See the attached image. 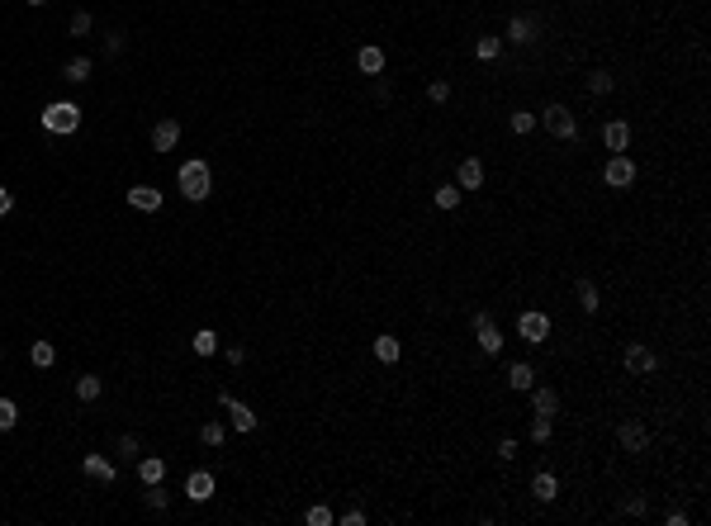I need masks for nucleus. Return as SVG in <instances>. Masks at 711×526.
<instances>
[{
	"label": "nucleus",
	"mask_w": 711,
	"mask_h": 526,
	"mask_svg": "<svg viewBox=\"0 0 711 526\" xmlns=\"http://www.w3.org/2000/svg\"><path fill=\"white\" fill-rule=\"evenodd\" d=\"M29 361H33V370L57 366V346H52V341H33V346H29Z\"/></svg>",
	"instance_id": "obj_20"
},
{
	"label": "nucleus",
	"mask_w": 711,
	"mask_h": 526,
	"mask_svg": "<svg viewBox=\"0 0 711 526\" xmlns=\"http://www.w3.org/2000/svg\"><path fill=\"white\" fill-rule=\"evenodd\" d=\"M602 180H607V185H616V190H626V185L635 180V161H631V157H621V152H616V157H607V166H602Z\"/></svg>",
	"instance_id": "obj_4"
},
{
	"label": "nucleus",
	"mask_w": 711,
	"mask_h": 526,
	"mask_svg": "<svg viewBox=\"0 0 711 526\" xmlns=\"http://www.w3.org/2000/svg\"><path fill=\"white\" fill-rule=\"evenodd\" d=\"M43 128H47V133H57V138H62V133H76V128H81V110L71 105V100H57V105H47V110H43Z\"/></svg>",
	"instance_id": "obj_2"
},
{
	"label": "nucleus",
	"mask_w": 711,
	"mask_h": 526,
	"mask_svg": "<svg viewBox=\"0 0 711 526\" xmlns=\"http://www.w3.org/2000/svg\"><path fill=\"white\" fill-rule=\"evenodd\" d=\"M219 403L228 408V417H233V427H237V431H256V413L247 408V403H237L228 389H219Z\"/></svg>",
	"instance_id": "obj_6"
},
{
	"label": "nucleus",
	"mask_w": 711,
	"mask_h": 526,
	"mask_svg": "<svg viewBox=\"0 0 711 526\" xmlns=\"http://www.w3.org/2000/svg\"><path fill=\"white\" fill-rule=\"evenodd\" d=\"M574 294H579V308H584V313H598V308H602V294H598V285H593V280H579V289H574Z\"/></svg>",
	"instance_id": "obj_21"
},
{
	"label": "nucleus",
	"mask_w": 711,
	"mask_h": 526,
	"mask_svg": "<svg viewBox=\"0 0 711 526\" xmlns=\"http://www.w3.org/2000/svg\"><path fill=\"white\" fill-rule=\"evenodd\" d=\"M649 370H654V351H649L645 341H631V346H626V375L640 380V375H649Z\"/></svg>",
	"instance_id": "obj_8"
},
{
	"label": "nucleus",
	"mask_w": 711,
	"mask_h": 526,
	"mask_svg": "<svg viewBox=\"0 0 711 526\" xmlns=\"http://www.w3.org/2000/svg\"><path fill=\"white\" fill-rule=\"evenodd\" d=\"M10 209H15V194H10V190H5V185H0V218H5Z\"/></svg>",
	"instance_id": "obj_42"
},
{
	"label": "nucleus",
	"mask_w": 711,
	"mask_h": 526,
	"mask_svg": "<svg viewBox=\"0 0 711 526\" xmlns=\"http://www.w3.org/2000/svg\"><path fill=\"white\" fill-rule=\"evenodd\" d=\"M626 143H631V124H621V119L602 124V147L607 152H626Z\"/></svg>",
	"instance_id": "obj_10"
},
{
	"label": "nucleus",
	"mask_w": 711,
	"mask_h": 526,
	"mask_svg": "<svg viewBox=\"0 0 711 526\" xmlns=\"http://www.w3.org/2000/svg\"><path fill=\"white\" fill-rule=\"evenodd\" d=\"M138 479H142V484H161V479H166V460H161V455H142V460H138Z\"/></svg>",
	"instance_id": "obj_18"
},
{
	"label": "nucleus",
	"mask_w": 711,
	"mask_h": 526,
	"mask_svg": "<svg viewBox=\"0 0 711 526\" xmlns=\"http://www.w3.org/2000/svg\"><path fill=\"white\" fill-rule=\"evenodd\" d=\"M541 124L550 128V133L560 138V143H574V138H579V119H574V114H569L565 105H550V110L541 114Z\"/></svg>",
	"instance_id": "obj_3"
},
{
	"label": "nucleus",
	"mask_w": 711,
	"mask_h": 526,
	"mask_svg": "<svg viewBox=\"0 0 711 526\" xmlns=\"http://www.w3.org/2000/svg\"><path fill=\"white\" fill-rule=\"evenodd\" d=\"M517 337H521V341H531V346L545 341V337H550V318H545V313H521V318H517Z\"/></svg>",
	"instance_id": "obj_5"
},
{
	"label": "nucleus",
	"mask_w": 711,
	"mask_h": 526,
	"mask_svg": "<svg viewBox=\"0 0 711 526\" xmlns=\"http://www.w3.org/2000/svg\"><path fill=\"white\" fill-rule=\"evenodd\" d=\"M175 180H180V194H185L190 204H200V199H209V190H214V180H209V161H185L180 171H175Z\"/></svg>",
	"instance_id": "obj_1"
},
{
	"label": "nucleus",
	"mask_w": 711,
	"mask_h": 526,
	"mask_svg": "<svg viewBox=\"0 0 711 526\" xmlns=\"http://www.w3.org/2000/svg\"><path fill=\"white\" fill-rule=\"evenodd\" d=\"M456 185H460V190H479V185H484V161L465 157V161H460V171H456Z\"/></svg>",
	"instance_id": "obj_11"
},
{
	"label": "nucleus",
	"mask_w": 711,
	"mask_h": 526,
	"mask_svg": "<svg viewBox=\"0 0 711 526\" xmlns=\"http://www.w3.org/2000/svg\"><path fill=\"white\" fill-rule=\"evenodd\" d=\"M86 474H91V479H105V484H114V464L105 460V455H86Z\"/></svg>",
	"instance_id": "obj_24"
},
{
	"label": "nucleus",
	"mask_w": 711,
	"mask_h": 526,
	"mask_svg": "<svg viewBox=\"0 0 711 526\" xmlns=\"http://www.w3.org/2000/svg\"><path fill=\"white\" fill-rule=\"evenodd\" d=\"M498 52H503V38H479V43H474V57H479V62H493Z\"/></svg>",
	"instance_id": "obj_27"
},
{
	"label": "nucleus",
	"mask_w": 711,
	"mask_h": 526,
	"mask_svg": "<svg viewBox=\"0 0 711 526\" xmlns=\"http://www.w3.org/2000/svg\"><path fill=\"white\" fill-rule=\"evenodd\" d=\"M588 90H593V95H607V90H612V76H607V71H593V76H588Z\"/></svg>",
	"instance_id": "obj_35"
},
{
	"label": "nucleus",
	"mask_w": 711,
	"mask_h": 526,
	"mask_svg": "<svg viewBox=\"0 0 711 526\" xmlns=\"http://www.w3.org/2000/svg\"><path fill=\"white\" fill-rule=\"evenodd\" d=\"M531 441H536V446L550 441V417H536V422H531Z\"/></svg>",
	"instance_id": "obj_36"
},
{
	"label": "nucleus",
	"mask_w": 711,
	"mask_h": 526,
	"mask_svg": "<svg viewBox=\"0 0 711 526\" xmlns=\"http://www.w3.org/2000/svg\"><path fill=\"white\" fill-rule=\"evenodd\" d=\"M100 389H105L100 375H81V380H76V399L81 403H95V399H100Z\"/></svg>",
	"instance_id": "obj_23"
},
{
	"label": "nucleus",
	"mask_w": 711,
	"mask_h": 526,
	"mask_svg": "<svg viewBox=\"0 0 711 526\" xmlns=\"http://www.w3.org/2000/svg\"><path fill=\"white\" fill-rule=\"evenodd\" d=\"M356 66H361L365 76H379V71H384V48H379V43H365V48L356 52Z\"/></svg>",
	"instance_id": "obj_16"
},
{
	"label": "nucleus",
	"mask_w": 711,
	"mask_h": 526,
	"mask_svg": "<svg viewBox=\"0 0 711 526\" xmlns=\"http://www.w3.org/2000/svg\"><path fill=\"white\" fill-rule=\"evenodd\" d=\"M175 143H180V124H175V119H157V128H152V147H157V152H171Z\"/></svg>",
	"instance_id": "obj_13"
},
{
	"label": "nucleus",
	"mask_w": 711,
	"mask_h": 526,
	"mask_svg": "<svg viewBox=\"0 0 711 526\" xmlns=\"http://www.w3.org/2000/svg\"><path fill=\"white\" fill-rule=\"evenodd\" d=\"M460 204V190H456V185H441V190H437V209H456Z\"/></svg>",
	"instance_id": "obj_34"
},
{
	"label": "nucleus",
	"mask_w": 711,
	"mask_h": 526,
	"mask_svg": "<svg viewBox=\"0 0 711 526\" xmlns=\"http://www.w3.org/2000/svg\"><path fill=\"white\" fill-rule=\"evenodd\" d=\"M29 5H47V0H29Z\"/></svg>",
	"instance_id": "obj_44"
},
{
	"label": "nucleus",
	"mask_w": 711,
	"mask_h": 526,
	"mask_svg": "<svg viewBox=\"0 0 711 526\" xmlns=\"http://www.w3.org/2000/svg\"><path fill=\"white\" fill-rule=\"evenodd\" d=\"M342 526H365V512H361V508H351V512H342Z\"/></svg>",
	"instance_id": "obj_41"
},
{
	"label": "nucleus",
	"mask_w": 711,
	"mask_h": 526,
	"mask_svg": "<svg viewBox=\"0 0 711 526\" xmlns=\"http://www.w3.org/2000/svg\"><path fill=\"white\" fill-rule=\"evenodd\" d=\"M91 24H95V19L86 15V10H76V15H71V33H76V38H81V33H91Z\"/></svg>",
	"instance_id": "obj_38"
},
{
	"label": "nucleus",
	"mask_w": 711,
	"mask_h": 526,
	"mask_svg": "<svg viewBox=\"0 0 711 526\" xmlns=\"http://www.w3.org/2000/svg\"><path fill=\"white\" fill-rule=\"evenodd\" d=\"M526 394H531L536 417H555V413H560V394H555V389H526Z\"/></svg>",
	"instance_id": "obj_17"
},
{
	"label": "nucleus",
	"mask_w": 711,
	"mask_h": 526,
	"mask_svg": "<svg viewBox=\"0 0 711 526\" xmlns=\"http://www.w3.org/2000/svg\"><path fill=\"white\" fill-rule=\"evenodd\" d=\"M91 66H95L91 57H71V62L62 66V76H67V81H91Z\"/></svg>",
	"instance_id": "obj_26"
},
{
	"label": "nucleus",
	"mask_w": 711,
	"mask_h": 526,
	"mask_svg": "<svg viewBox=\"0 0 711 526\" xmlns=\"http://www.w3.org/2000/svg\"><path fill=\"white\" fill-rule=\"evenodd\" d=\"M531 38H536V19H526V15L507 19V43H521V48H526Z\"/></svg>",
	"instance_id": "obj_15"
},
{
	"label": "nucleus",
	"mask_w": 711,
	"mask_h": 526,
	"mask_svg": "<svg viewBox=\"0 0 711 526\" xmlns=\"http://www.w3.org/2000/svg\"><path fill=\"white\" fill-rule=\"evenodd\" d=\"M128 204L142 209V214H157V209H161V190H152V185H133V190H128Z\"/></svg>",
	"instance_id": "obj_14"
},
{
	"label": "nucleus",
	"mask_w": 711,
	"mask_h": 526,
	"mask_svg": "<svg viewBox=\"0 0 711 526\" xmlns=\"http://www.w3.org/2000/svg\"><path fill=\"white\" fill-rule=\"evenodd\" d=\"M185 493H190V503H209V498H214V474H209V469H195V474L185 479Z\"/></svg>",
	"instance_id": "obj_12"
},
{
	"label": "nucleus",
	"mask_w": 711,
	"mask_h": 526,
	"mask_svg": "<svg viewBox=\"0 0 711 526\" xmlns=\"http://www.w3.org/2000/svg\"><path fill=\"white\" fill-rule=\"evenodd\" d=\"M474 332H479V351H489V356L503 351V337H498V327H493L489 313H474Z\"/></svg>",
	"instance_id": "obj_9"
},
{
	"label": "nucleus",
	"mask_w": 711,
	"mask_h": 526,
	"mask_svg": "<svg viewBox=\"0 0 711 526\" xmlns=\"http://www.w3.org/2000/svg\"><path fill=\"white\" fill-rule=\"evenodd\" d=\"M645 512H649L645 498H626V517H645Z\"/></svg>",
	"instance_id": "obj_39"
},
{
	"label": "nucleus",
	"mask_w": 711,
	"mask_h": 526,
	"mask_svg": "<svg viewBox=\"0 0 711 526\" xmlns=\"http://www.w3.org/2000/svg\"><path fill=\"white\" fill-rule=\"evenodd\" d=\"M498 455H503V460H517V441L503 436V441H498Z\"/></svg>",
	"instance_id": "obj_40"
},
{
	"label": "nucleus",
	"mask_w": 711,
	"mask_h": 526,
	"mask_svg": "<svg viewBox=\"0 0 711 526\" xmlns=\"http://www.w3.org/2000/svg\"><path fill=\"white\" fill-rule=\"evenodd\" d=\"M190 346H195V356H214V351H219V332H209V327H200Z\"/></svg>",
	"instance_id": "obj_25"
},
{
	"label": "nucleus",
	"mask_w": 711,
	"mask_h": 526,
	"mask_svg": "<svg viewBox=\"0 0 711 526\" xmlns=\"http://www.w3.org/2000/svg\"><path fill=\"white\" fill-rule=\"evenodd\" d=\"M531 493H536L541 503H555V498H560V479H555V474H536V479H531Z\"/></svg>",
	"instance_id": "obj_22"
},
{
	"label": "nucleus",
	"mask_w": 711,
	"mask_h": 526,
	"mask_svg": "<svg viewBox=\"0 0 711 526\" xmlns=\"http://www.w3.org/2000/svg\"><path fill=\"white\" fill-rule=\"evenodd\" d=\"M616 441H621V450H631V455H640V450L649 446V431H645V422H621V431H616Z\"/></svg>",
	"instance_id": "obj_7"
},
{
	"label": "nucleus",
	"mask_w": 711,
	"mask_h": 526,
	"mask_svg": "<svg viewBox=\"0 0 711 526\" xmlns=\"http://www.w3.org/2000/svg\"><path fill=\"white\" fill-rule=\"evenodd\" d=\"M147 508L166 512V508H171V493H161V484H147Z\"/></svg>",
	"instance_id": "obj_32"
},
{
	"label": "nucleus",
	"mask_w": 711,
	"mask_h": 526,
	"mask_svg": "<svg viewBox=\"0 0 711 526\" xmlns=\"http://www.w3.org/2000/svg\"><path fill=\"white\" fill-rule=\"evenodd\" d=\"M223 436H228L223 422H204V427H200V441H204V446H223Z\"/></svg>",
	"instance_id": "obj_29"
},
{
	"label": "nucleus",
	"mask_w": 711,
	"mask_h": 526,
	"mask_svg": "<svg viewBox=\"0 0 711 526\" xmlns=\"http://www.w3.org/2000/svg\"><path fill=\"white\" fill-rule=\"evenodd\" d=\"M507 384H512V389H517V394H526V389H531V384H536V370L526 366V361H517V366L507 370Z\"/></svg>",
	"instance_id": "obj_19"
},
{
	"label": "nucleus",
	"mask_w": 711,
	"mask_h": 526,
	"mask_svg": "<svg viewBox=\"0 0 711 526\" xmlns=\"http://www.w3.org/2000/svg\"><path fill=\"white\" fill-rule=\"evenodd\" d=\"M304 522H308V526H332V512L328 508H308V512H304Z\"/></svg>",
	"instance_id": "obj_37"
},
{
	"label": "nucleus",
	"mask_w": 711,
	"mask_h": 526,
	"mask_svg": "<svg viewBox=\"0 0 711 526\" xmlns=\"http://www.w3.org/2000/svg\"><path fill=\"white\" fill-rule=\"evenodd\" d=\"M119 455H138V436H124V441H119Z\"/></svg>",
	"instance_id": "obj_43"
},
{
	"label": "nucleus",
	"mask_w": 711,
	"mask_h": 526,
	"mask_svg": "<svg viewBox=\"0 0 711 526\" xmlns=\"http://www.w3.org/2000/svg\"><path fill=\"white\" fill-rule=\"evenodd\" d=\"M507 124H512V133H531V128H536V114L517 110V114H512V119H507Z\"/></svg>",
	"instance_id": "obj_33"
},
{
	"label": "nucleus",
	"mask_w": 711,
	"mask_h": 526,
	"mask_svg": "<svg viewBox=\"0 0 711 526\" xmlns=\"http://www.w3.org/2000/svg\"><path fill=\"white\" fill-rule=\"evenodd\" d=\"M19 422V408H15V399H0V431H10Z\"/></svg>",
	"instance_id": "obj_31"
},
{
	"label": "nucleus",
	"mask_w": 711,
	"mask_h": 526,
	"mask_svg": "<svg viewBox=\"0 0 711 526\" xmlns=\"http://www.w3.org/2000/svg\"><path fill=\"white\" fill-rule=\"evenodd\" d=\"M427 100H432V105H446V100H451V81L437 76L432 86H427Z\"/></svg>",
	"instance_id": "obj_30"
},
{
	"label": "nucleus",
	"mask_w": 711,
	"mask_h": 526,
	"mask_svg": "<svg viewBox=\"0 0 711 526\" xmlns=\"http://www.w3.org/2000/svg\"><path fill=\"white\" fill-rule=\"evenodd\" d=\"M375 356L384 361V366H394V361H398V341H394V337H379V341H375Z\"/></svg>",
	"instance_id": "obj_28"
}]
</instances>
